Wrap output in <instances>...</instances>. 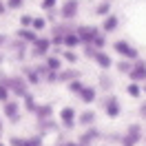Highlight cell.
<instances>
[{
  "instance_id": "1",
  "label": "cell",
  "mask_w": 146,
  "mask_h": 146,
  "mask_svg": "<svg viewBox=\"0 0 146 146\" xmlns=\"http://www.w3.org/2000/svg\"><path fill=\"white\" fill-rule=\"evenodd\" d=\"M2 84L9 89V93L18 95V98H25L29 93V86H27V80H25V78H7V80H2Z\"/></svg>"
},
{
  "instance_id": "2",
  "label": "cell",
  "mask_w": 146,
  "mask_h": 146,
  "mask_svg": "<svg viewBox=\"0 0 146 146\" xmlns=\"http://www.w3.org/2000/svg\"><path fill=\"white\" fill-rule=\"evenodd\" d=\"M139 139H142V128H139V124H131L128 131H126V135L122 137V144L124 146H135Z\"/></svg>"
},
{
  "instance_id": "3",
  "label": "cell",
  "mask_w": 146,
  "mask_h": 146,
  "mask_svg": "<svg viewBox=\"0 0 146 146\" xmlns=\"http://www.w3.org/2000/svg\"><path fill=\"white\" fill-rule=\"evenodd\" d=\"M2 115L9 117L11 122H18V117H20V102L18 100L5 102V104H2Z\"/></svg>"
},
{
  "instance_id": "4",
  "label": "cell",
  "mask_w": 146,
  "mask_h": 146,
  "mask_svg": "<svg viewBox=\"0 0 146 146\" xmlns=\"http://www.w3.org/2000/svg\"><path fill=\"white\" fill-rule=\"evenodd\" d=\"M49 49H51V40H46V38H36L31 53H33V58H46Z\"/></svg>"
},
{
  "instance_id": "5",
  "label": "cell",
  "mask_w": 146,
  "mask_h": 146,
  "mask_svg": "<svg viewBox=\"0 0 146 146\" xmlns=\"http://www.w3.org/2000/svg\"><path fill=\"white\" fill-rule=\"evenodd\" d=\"M128 75H131V80H133V82H144V80H146V62L135 60V64L131 66Z\"/></svg>"
},
{
  "instance_id": "6",
  "label": "cell",
  "mask_w": 146,
  "mask_h": 146,
  "mask_svg": "<svg viewBox=\"0 0 146 146\" xmlns=\"http://www.w3.org/2000/svg\"><path fill=\"white\" fill-rule=\"evenodd\" d=\"M113 46H115V51H117L119 55H124V58H128V60H137V49H135V46H131L128 42L117 40Z\"/></svg>"
},
{
  "instance_id": "7",
  "label": "cell",
  "mask_w": 146,
  "mask_h": 146,
  "mask_svg": "<svg viewBox=\"0 0 146 146\" xmlns=\"http://www.w3.org/2000/svg\"><path fill=\"white\" fill-rule=\"evenodd\" d=\"M75 117H78V113H75L73 106H64V109L60 111V122H62L64 128H73L75 126Z\"/></svg>"
},
{
  "instance_id": "8",
  "label": "cell",
  "mask_w": 146,
  "mask_h": 146,
  "mask_svg": "<svg viewBox=\"0 0 146 146\" xmlns=\"http://www.w3.org/2000/svg\"><path fill=\"white\" fill-rule=\"evenodd\" d=\"M75 33H78V38H80V42H84V44H91L93 40L100 36L95 27H80L78 31H75Z\"/></svg>"
},
{
  "instance_id": "9",
  "label": "cell",
  "mask_w": 146,
  "mask_h": 146,
  "mask_svg": "<svg viewBox=\"0 0 146 146\" xmlns=\"http://www.w3.org/2000/svg\"><path fill=\"white\" fill-rule=\"evenodd\" d=\"M33 113H36L38 122H46V119L53 117V109H51V104H38Z\"/></svg>"
},
{
  "instance_id": "10",
  "label": "cell",
  "mask_w": 146,
  "mask_h": 146,
  "mask_svg": "<svg viewBox=\"0 0 146 146\" xmlns=\"http://www.w3.org/2000/svg\"><path fill=\"white\" fill-rule=\"evenodd\" d=\"M93 60H95V64H98L100 69H111V66H113L111 55L104 53V51H95V53H93Z\"/></svg>"
},
{
  "instance_id": "11",
  "label": "cell",
  "mask_w": 146,
  "mask_h": 146,
  "mask_svg": "<svg viewBox=\"0 0 146 146\" xmlns=\"http://www.w3.org/2000/svg\"><path fill=\"white\" fill-rule=\"evenodd\" d=\"M104 109H106V115H109V117H117L122 106H119L117 98H106V106H104Z\"/></svg>"
},
{
  "instance_id": "12",
  "label": "cell",
  "mask_w": 146,
  "mask_h": 146,
  "mask_svg": "<svg viewBox=\"0 0 146 146\" xmlns=\"http://www.w3.org/2000/svg\"><path fill=\"white\" fill-rule=\"evenodd\" d=\"M75 13H78V2L75 0H66L62 5V18H75Z\"/></svg>"
},
{
  "instance_id": "13",
  "label": "cell",
  "mask_w": 146,
  "mask_h": 146,
  "mask_svg": "<svg viewBox=\"0 0 146 146\" xmlns=\"http://www.w3.org/2000/svg\"><path fill=\"white\" fill-rule=\"evenodd\" d=\"M98 137H100V133H98L95 128H89V131H84V135L80 137V142H78V144H80V146H89V144H93Z\"/></svg>"
},
{
  "instance_id": "14",
  "label": "cell",
  "mask_w": 146,
  "mask_h": 146,
  "mask_svg": "<svg viewBox=\"0 0 146 146\" xmlns=\"http://www.w3.org/2000/svg\"><path fill=\"white\" fill-rule=\"evenodd\" d=\"M95 98H98V91H95L93 86H84L82 91H80V100H82L84 104H91V102H95Z\"/></svg>"
},
{
  "instance_id": "15",
  "label": "cell",
  "mask_w": 146,
  "mask_h": 146,
  "mask_svg": "<svg viewBox=\"0 0 146 146\" xmlns=\"http://www.w3.org/2000/svg\"><path fill=\"white\" fill-rule=\"evenodd\" d=\"M44 66L49 69V71H62V60L58 58V55H46V62H44Z\"/></svg>"
},
{
  "instance_id": "16",
  "label": "cell",
  "mask_w": 146,
  "mask_h": 146,
  "mask_svg": "<svg viewBox=\"0 0 146 146\" xmlns=\"http://www.w3.org/2000/svg\"><path fill=\"white\" fill-rule=\"evenodd\" d=\"M71 80H80V73L75 69H69V71H58V82H71Z\"/></svg>"
},
{
  "instance_id": "17",
  "label": "cell",
  "mask_w": 146,
  "mask_h": 146,
  "mask_svg": "<svg viewBox=\"0 0 146 146\" xmlns=\"http://www.w3.org/2000/svg\"><path fill=\"white\" fill-rule=\"evenodd\" d=\"M62 44L66 46V49H73V46H78V44H82L80 42V38H78V33H64V38H62Z\"/></svg>"
},
{
  "instance_id": "18",
  "label": "cell",
  "mask_w": 146,
  "mask_h": 146,
  "mask_svg": "<svg viewBox=\"0 0 146 146\" xmlns=\"http://www.w3.org/2000/svg\"><path fill=\"white\" fill-rule=\"evenodd\" d=\"M117 25H119L117 16H106V20H104V25H102V29H104L106 33H111V31H115V29H117Z\"/></svg>"
},
{
  "instance_id": "19",
  "label": "cell",
  "mask_w": 146,
  "mask_h": 146,
  "mask_svg": "<svg viewBox=\"0 0 146 146\" xmlns=\"http://www.w3.org/2000/svg\"><path fill=\"white\" fill-rule=\"evenodd\" d=\"M75 122H80L82 126H91L93 122H95V113H93V111H84V113L75 119Z\"/></svg>"
},
{
  "instance_id": "20",
  "label": "cell",
  "mask_w": 146,
  "mask_h": 146,
  "mask_svg": "<svg viewBox=\"0 0 146 146\" xmlns=\"http://www.w3.org/2000/svg\"><path fill=\"white\" fill-rule=\"evenodd\" d=\"M18 38H22V40H27V42H36V31H31V29H18Z\"/></svg>"
},
{
  "instance_id": "21",
  "label": "cell",
  "mask_w": 146,
  "mask_h": 146,
  "mask_svg": "<svg viewBox=\"0 0 146 146\" xmlns=\"http://www.w3.org/2000/svg\"><path fill=\"white\" fill-rule=\"evenodd\" d=\"M25 75H27V78H25V80H27V84H38V82H40V75H38L36 69H27V71H25Z\"/></svg>"
},
{
  "instance_id": "22",
  "label": "cell",
  "mask_w": 146,
  "mask_h": 146,
  "mask_svg": "<svg viewBox=\"0 0 146 146\" xmlns=\"http://www.w3.org/2000/svg\"><path fill=\"white\" fill-rule=\"evenodd\" d=\"M22 100H25V109H27V111H31V113L36 111V106H38V104H36V98H33L31 93H27V95H25Z\"/></svg>"
},
{
  "instance_id": "23",
  "label": "cell",
  "mask_w": 146,
  "mask_h": 146,
  "mask_svg": "<svg viewBox=\"0 0 146 146\" xmlns=\"http://www.w3.org/2000/svg\"><path fill=\"white\" fill-rule=\"evenodd\" d=\"M44 27H46V20L44 18H33V20H31V31H36V33H38V31H42Z\"/></svg>"
},
{
  "instance_id": "24",
  "label": "cell",
  "mask_w": 146,
  "mask_h": 146,
  "mask_svg": "<svg viewBox=\"0 0 146 146\" xmlns=\"http://www.w3.org/2000/svg\"><path fill=\"white\" fill-rule=\"evenodd\" d=\"M82 89H84L82 80H71V82H69V91H71V93H78V95H80Z\"/></svg>"
},
{
  "instance_id": "25",
  "label": "cell",
  "mask_w": 146,
  "mask_h": 146,
  "mask_svg": "<svg viewBox=\"0 0 146 146\" xmlns=\"http://www.w3.org/2000/svg\"><path fill=\"white\" fill-rule=\"evenodd\" d=\"M126 93L131 95V98H139V93H142V91H139V86H137V82H131V84L126 86Z\"/></svg>"
},
{
  "instance_id": "26",
  "label": "cell",
  "mask_w": 146,
  "mask_h": 146,
  "mask_svg": "<svg viewBox=\"0 0 146 146\" xmlns=\"http://www.w3.org/2000/svg\"><path fill=\"white\" fill-rule=\"evenodd\" d=\"M9 100H11V93H9V89H7L5 84L0 82V102L5 104V102H9Z\"/></svg>"
},
{
  "instance_id": "27",
  "label": "cell",
  "mask_w": 146,
  "mask_h": 146,
  "mask_svg": "<svg viewBox=\"0 0 146 146\" xmlns=\"http://www.w3.org/2000/svg\"><path fill=\"white\" fill-rule=\"evenodd\" d=\"M109 11H111V5H109V2H102V5H98V11H95V13H100V16H109Z\"/></svg>"
},
{
  "instance_id": "28",
  "label": "cell",
  "mask_w": 146,
  "mask_h": 146,
  "mask_svg": "<svg viewBox=\"0 0 146 146\" xmlns=\"http://www.w3.org/2000/svg\"><path fill=\"white\" fill-rule=\"evenodd\" d=\"M9 142H11V146H25V144H27V137H18V135H13Z\"/></svg>"
},
{
  "instance_id": "29",
  "label": "cell",
  "mask_w": 146,
  "mask_h": 146,
  "mask_svg": "<svg viewBox=\"0 0 146 146\" xmlns=\"http://www.w3.org/2000/svg\"><path fill=\"white\" fill-rule=\"evenodd\" d=\"M64 60L66 62H78V55L73 53V51H64Z\"/></svg>"
},
{
  "instance_id": "30",
  "label": "cell",
  "mask_w": 146,
  "mask_h": 146,
  "mask_svg": "<svg viewBox=\"0 0 146 146\" xmlns=\"http://www.w3.org/2000/svg\"><path fill=\"white\" fill-rule=\"evenodd\" d=\"M31 20H33L31 16H22V18H20V22H22V27H25V29H31Z\"/></svg>"
},
{
  "instance_id": "31",
  "label": "cell",
  "mask_w": 146,
  "mask_h": 146,
  "mask_svg": "<svg viewBox=\"0 0 146 146\" xmlns=\"http://www.w3.org/2000/svg\"><path fill=\"white\" fill-rule=\"evenodd\" d=\"M25 146H42V139H40V137H31V139H27Z\"/></svg>"
},
{
  "instance_id": "32",
  "label": "cell",
  "mask_w": 146,
  "mask_h": 146,
  "mask_svg": "<svg viewBox=\"0 0 146 146\" xmlns=\"http://www.w3.org/2000/svg\"><path fill=\"white\" fill-rule=\"evenodd\" d=\"M131 66H133V64H128V62H117V69L122 73H128V71H131Z\"/></svg>"
},
{
  "instance_id": "33",
  "label": "cell",
  "mask_w": 146,
  "mask_h": 146,
  "mask_svg": "<svg viewBox=\"0 0 146 146\" xmlns=\"http://www.w3.org/2000/svg\"><path fill=\"white\" fill-rule=\"evenodd\" d=\"M42 7H44V9H53V7H55V0H42Z\"/></svg>"
},
{
  "instance_id": "34",
  "label": "cell",
  "mask_w": 146,
  "mask_h": 146,
  "mask_svg": "<svg viewBox=\"0 0 146 146\" xmlns=\"http://www.w3.org/2000/svg\"><path fill=\"white\" fill-rule=\"evenodd\" d=\"M9 7L11 9H20L22 7V0H9Z\"/></svg>"
},
{
  "instance_id": "35",
  "label": "cell",
  "mask_w": 146,
  "mask_h": 146,
  "mask_svg": "<svg viewBox=\"0 0 146 146\" xmlns=\"http://www.w3.org/2000/svg\"><path fill=\"white\" fill-rule=\"evenodd\" d=\"M102 86H104V89H111V80H109V78H106V75L102 78Z\"/></svg>"
},
{
  "instance_id": "36",
  "label": "cell",
  "mask_w": 146,
  "mask_h": 146,
  "mask_svg": "<svg viewBox=\"0 0 146 146\" xmlns=\"http://www.w3.org/2000/svg\"><path fill=\"white\" fill-rule=\"evenodd\" d=\"M139 113H142V115L146 117V104H142V109H139Z\"/></svg>"
},
{
  "instance_id": "37",
  "label": "cell",
  "mask_w": 146,
  "mask_h": 146,
  "mask_svg": "<svg viewBox=\"0 0 146 146\" xmlns=\"http://www.w3.org/2000/svg\"><path fill=\"white\" fill-rule=\"evenodd\" d=\"M2 128H5V119H2V115H0V133H2Z\"/></svg>"
},
{
  "instance_id": "38",
  "label": "cell",
  "mask_w": 146,
  "mask_h": 146,
  "mask_svg": "<svg viewBox=\"0 0 146 146\" xmlns=\"http://www.w3.org/2000/svg\"><path fill=\"white\" fill-rule=\"evenodd\" d=\"M64 146H80L78 142H69V144H64Z\"/></svg>"
},
{
  "instance_id": "39",
  "label": "cell",
  "mask_w": 146,
  "mask_h": 146,
  "mask_svg": "<svg viewBox=\"0 0 146 146\" xmlns=\"http://www.w3.org/2000/svg\"><path fill=\"white\" fill-rule=\"evenodd\" d=\"M0 13H5V5L2 2H0Z\"/></svg>"
},
{
  "instance_id": "40",
  "label": "cell",
  "mask_w": 146,
  "mask_h": 146,
  "mask_svg": "<svg viewBox=\"0 0 146 146\" xmlns=\"http://www.w3.org/2000/svg\"><path fill=\"white\" fill-rule=\"evenodd\" d=\"M5 40H7V38H5V36H0V46H2V42H5Z\"/></svg>"
},
{
  "instance_id": "41",
  "label": "cell",
  "mask_w": 146,
  "mask_h": 146,
  "mask_svg": "<svg viewBox=\"0 0 146 146\" xmlns=\"http://www.w3.org/2000/svg\"><path fill=\"white\" fill-rule=\"evenodd\" d=\"M0 139H2V133H0Z\"/></svg>"
},
{
  "instance_id": "42",
  "label": "cell",
  "mask_w": 146,
  "mask_h": 146,
  "mask_svg": "<svg viewBox=\"0 0 146 146\" xmlns=\"http://www.w3.org/2000/svg\"><path fill=\"white\" fill-rule=\"evenodd\" d=\"M144 91H146V86H144Z\"/></svg>"
}]
</instances>
